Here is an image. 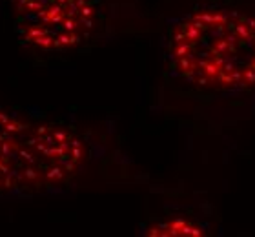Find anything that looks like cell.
I'll return each mask as SVG.
<instances>
[{"label": "cell", "instance_id": "cell-1", "mask_svg": "<svg viewBox=\"0 0 255 237\" xmlns=\"http://www.w3.org/2000/svg\"><path fill=\"white\" fill-rule=\"evenodd\" d=\"M168 58L177 77L212 91L255 88V15L206 7L171 27Z\"/></svg>", "mask_w": 255, "mask_h": 237}, {"label": "cell", "instance_id": "cell-2", "mask_svg": "<svg viewBox=\"0 0 255 237\" xmlns=\"http://www.w3.org/2000/svg\"><path fill=\"white\" fill-rule=\"evenodd\" d=\"M84 159V142L71 130L0 110V195L57 188L79 172Z\"/></svg>", "mask_w": 255, "mask_h": 237}, {"label": "cell", "instance_id": "cell-3", "mask_svg": "<svg viewBox=\"0 0 255 237\" xmlns=\"http://www.w3.org/2000/svg\"><path fill=\"white\" fill-rule=\"evenodd\" d=\"M18 35L42 51H66L91 37L95 0H11Z\"/></svg>", "mask_w": 255, "mask_h": 237}, {"label": "cell", "instance_id": "cell-4", "mask_svg": "<svg viewBox=\"0 0 255 237\" xmlns=\"http://www.w3.org/2000/svg\"><path fill=\"white\" fill-rule=\"evenodd\" d=\"M149 236H202L204 228L197 223H191L188 219H168L164 223H159L148 230Z\"/></svg>", "mask_w": 255, "mask_h": 237}]
</instances>
